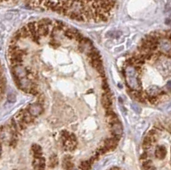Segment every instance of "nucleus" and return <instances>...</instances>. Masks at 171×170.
I'll return each instance as SVG.
<instances>
[{
	"label": "nucleus",
	"mask_w": 171,
	"mask_h": 170,
	"mask_svg": "<svg viewBox=\"0 0 171 170\" xmlns=\"http://www.w3.org/2000/svg\"><path fill=\"white\" fill-rule=\"evenodd\" d=\"M32 164H33V168L34 169V170H46V158L43 157L34 158Z\"/></svg>",
	"instance_id": "obj_5"
},
{
	"label": "nucleus",
	"mask_w": 171,
	"mask_h": 170,
	"mask_svg": "<svg viewBox=\"0 0 171 170\" xmlns=\"http://www.w3.org/2000/svg\"><path fill=\"white\" fill-rule=\"evenodd\" d=\"M31 150L33 152L34 158L41 157L42 155H43V150H42L41 146L36 145V144H34V145H33V146H31Z\"/></svg>",
	"instance_id": "obj_10"
},
{
	"label": "nucleus",
	"mask_w": 171,
	"mask_h": 170,
	"mask_svg": "<svg viewBox=\"0 0 171 170\" xmlns=\"http://www.w3.org/2000/svg\"><path fill=\"white\" fill-rule=\"evenodd\" d=\"M1 153H2V147H1V143H0V156H1Z\"/></svg>",
	"instance_id": "obj_18"
},
{
	"label": "nucleus",
	"mask_w": 171,
	"mask_h": 170,
	"mask_svg": "<svg viewBox=\"0 0 171 170\" xmlns=\"http://www.w3.org/2000/svg\"><path fill=\"white\" fill-rule=\"evenodd\" d=\"M15 80V82L16 83L17 86L22 90L25 92H29V90L33 87V83L31 82V80L27 78V77H24V78H22V79H16V78H14Z\"/></svg>",
	"instance_id": "obj_1"
},
{
	"label": "nucleus",
	"mask_w": 171,
	"mask_h": 170,
	"mask_svg": "<svg viewBox=\"0 0 171 170\" xmlns=\"http://www.w3.org/2000/svg\"><path fill=\"white\" fill-rule=\"evenodd\" d=\"M71 170H79V169H75V168H74V169H72Z\"/></svg>",
	"instance_id": "obj_19"
},
{
	"label": "nucleus",
	"mask_w": 171,
	"mask_h": 170,
	"mask_svg": "<svg viewBox=\"0 0 171 170\" xmlns=\"http://www.w3.org/2000/svg\"><path fill=\"white\" fill-rule=\"evenodd\" d=\"M12 73L14 78L16 79H22L27 76V70L26 69L23 65L19 64L12 67Z\"/></svg>",
	"instance_id": "obj_3"
},
{
	"label": "nucleus",
	"mask_w": 171,
	"mask_h": 170,
	"mask_svg": "<svg viewBox=\"0 0 171 170\" xmlns=\"http://www.w3.org/2000/svg\"><path fill=\"white\" fill-rule=\"evenodd\" d=\"M170 90H171V81H170V82H168V84H167V85H166Z\"/></svg>",
	"instance_id": "obj_17"
},
{
	"label": "nucleus",
	"mask_w": 171,
	"mask_h": 170,
	"mask_svg": "<svg viewBox=\"0 0 171 170\" xmlns=\"http://www.w3.org/2000/svg\"><path fill=\"white\" fill-rule=\"evenodd\" d=\"M8 101L10 102V103H15V100H16V97H15V95L14 94V93H10L9 95H8Z\"/></svg>",
	"instance_id": "obj_15"
},
{
	"label": "nucleus",
	"mask_w": 171,
	"mask_h": 170,
	"mask_svg": "<svg viewBox=\"0 0 171 170\" xmlns=\"http://www.w3.org/2000/svg\"><path fill=\"white\" fill-rule=\"evenodd\" d=\"M146 159H148V154H147V152H144L140 156V160L141 161H144V160H146Z\"/></svg>",
	"instance_id": "obj_16"
},
{
	"label": "nucleus",
	"mask_w": 171,
	"mask_h": 170,
	"mask_svg": "<svg viewBox=\"0 0 171 170\" xmlns=\"http://www.w3.org/2000/svg\"><path fill=\"white\" fill-rule=\"evenodd\" d=\"M59 164V160L58 157H57V155H52L49 158V162H48V167L50 169L56 168L57 166H58Z\"/></svg>",
	"instance_id": "obj_12"
},
{
	"label": "nucleus",
	"mask_w": 171,
	"mask_h": 170,
	"mask_svg": "<svg viewBox=\"0 0 171 170\" xmlns=\"http://www.w3.org/2000/svg\"><path fill=\"white\" fill-rule=\"evenodd\" d=\"M70 135L71 133L70 132H68L66 130H63L60 133V136H61L62 141H65V140H69L70 139Z\"/></svg>",
	"instance_id": "obj_14"
},
{
	"label": "nucleus",
	"mask_w": 171,
	"mask_h": 170,
	"mask_svg": "<svg viewBox=\"0 0 171 170\" xmlns=\"http://www.w3.org/2000/svg\"><path fill=\"white\" fill-rule=\"evenodd\" d=\"M93 163L89 161V160H85L82 161L80 164H79V169L81 170H91Z\"/></svg>",
	"instance_id": "obj_13"
},
{
	"label": "nucleus",
	"mask_w": 171,
	"mask_h": 170,
	"mask_svg": "<svg viewBox=\"0 0 171 170\" xmlns=\"http://www.w3.org/2000/svg\"><path fill=\"white\" fill-rule=\"evenodd\" d=\"M122 125L120 123V122H116L111 124V132L113 136H116V137H120L122 134Z\"/></svg>",
	"instance_id": "obj_7"
},
{
	"label": "nucleus",
	"mask_w": 171,
	"mask_h": 170,
	"mask_svg": "<svg viewBox=\"0 0 171 170\" xmlns=\"http://www.w3.org/2000/svg\"><path fill=\"white\" fill-rule=\"evenodd\" d=\"M93 49L92 42L85 37H83V38L79 42V50L81 52H85L86 54L89 55L93 50Z\"/></svg>",
	"instance_id": "obj_2"
},
{
	"label": "nucleus",
	"mask_w": 171,
	"mask_h": 170,
	"mask_svg": "<svg viewBox=\"0 0 171 170\" xmlns=\"http://www.w3.org/2000/svg\"><path fill=\"white\" fill-rule=\"evenodd\" d=\"M101 102H102L103 107L106 110L110 109V107H111V98H110V95L109 92H105L104 93H103Z\"/></svg>",
	"instance_id": "obj_6"
},
{
	"label": "nucleus",
	"mask_w": 171,
	"mask_h": 170,
	"mask_svg": "<svg viewBox=\"0 0 171 170\" xmlns=\"http://www.w3.org/2000/svg\"><path fill=\"white\" fill-rule=\"evenodd\" d=\"M10 62L11 66H15V65H19L22 64L23 62V57L21 56H10Z\"/></svg>",
	"instance_id": "obj_11"
},
{
	"label": "nucleus",
	"mask_w": 171,
	"mask_h": 170,
	"mask_svg": "<svg viewBox=\"0 0 171 170\" xmlns=\"http://www.w3.org/2000/svg\"><path fill=\"white\" fill-rule=\"evenodd\" d=\"M27 110L28 111V113L33 116V117H37L39 115H41L43 113V107L42 104H30Z\"/></svg>",
	"instance_id": "obj_4"
},
{
	"label": "nucleus",
	"mask_w": 171,
	"mask_h": 170,
	"mask_svg": "<svg viewBox=\"0 0 171 170\" xmlns=\"http://www.w3.org/2000/svg\"><path fill=\"white\" fill-rule=\"evenodd\" d=\"M62 166L65 170H71L74 169V163L72 162V157L71 156H67L65 157L62 162Z\"/></svg>",
	"instance_id": "obj_9"
},
{
	"label": "nucleus",
	"mask_w": 171,
	"mask_h": 170,
	"mask_svg": "<svg viewBox=\"0 0 171 170\" xmlns=\"http://www.w3.org/2000/svg\"><path fill=\"white\" fill-rule=\"evenodd\" d=\"M167 154V150L163 146H157L156 150H155V157L158 159H164Z\"/></svg>",
	"instance_id": "obj_8"
}]
</instances>
